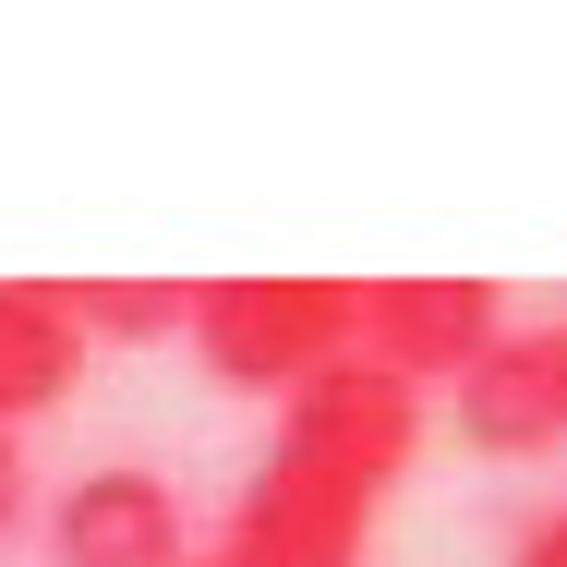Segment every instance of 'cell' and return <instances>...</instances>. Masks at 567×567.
I'll return each instance as SVG.
<instances>
[{"label":"cell","instance_id":"cell-1","mask_svg":"<svg viewBox=\"0 0 567 567\" xmlns=\"http://www.w3.org/2000/svg\"><path fill=\"white\" fill-rule=\"evenodd\" d=\"M362 350V278H206L194 290V362L218 386H315Z\"/></svg>","mask_w":567,"mask_h":567},{"label":"cell","instance_id":"cell-2","mask_svg":"<svg viewBox=\"0 0 567 567\" xmlns=\"http://www.w3.org/2000/svg\"><path fill=\"white\" fill-rule=\"evenodd\" d=\"M278 447L315 458V471H339V483H362V495L386 507V483H411V458H423V386H399L374 350H350L315 386L278 399Z\"/></svg>","mask_w":567,"mask_h":567},{"label":"cell","instance_id":"cell-3","mask_svg":"<svg viewBox=\"0 0 567 567\" xmlns=\"http://www.w3.org/2000/svg\"><path fill=\"white\" fill-rule=\"evenodd\" d=\"M374 556V495L315 471V458L266 447L241 507H229V567H362Z\"/></svg>","mask_w":567,"mask_h":567},{"label":"cell","instance_id":"cell-4","mask_svg":"<svg viewBox=\"0 0 567 567\" xmlns=\"http://www.w3.org/2000/svg\"><path fill=\"white\" fill-rule=\"evenodd\" d=\"M495 339H507V302L483 278H362V350L399 386H471Z\"/></svg>","mask_w":567,"mask_h":567},{"label":"cell","instance_id":"cell-5","mask_svg":"<svg viewBox=\"0 0 567 567\" xmlns=\"http://www.w3.org/2000/svg\"><path fill=\"white\" fill-rule=\"evenodd\" d=\"M49 556H61V567H182V556H194L182 483L145 471V458H110V471L61 483V507H49Z\"/></svg>","mask_w":567,"mask_h":567},{"label":"cell","instance_id":"cell-6","mask_svg":"<svg viewBox=\"0 0 567 567\" xmlns=\"http://www.w3.org/2000/svg\"><path fill=\"white\" fill-rule=\"evenodd\" d=\"M458 435L483 458H544L567 447V374H556V339H532V327H507V339L471 362V386H458Z\"/></svg>","mask_w":567,"mask_h":567},{"label":"cell","instance_id":"cell-7","mask_svg":"<svg viewBox=\"0 0 567 567\" xmlns=\"http://www.w3.org/2000/svg\"><path fill=\"white\" fill-rule=\"evenodd\" d=\"M85 315H73V278H0V423L24 435L37 411H61L85 386Z\"/></svg>","mask_w":567,"mask_h":567},{"label":"cell","instance_id":"cell-8","mask_svg":"<svg viewBox=\"0 0 567 567\" xmlns=\"http://www.w3.org/2000/svg\"><path fill=\"white\" fill-rule=\"evenodd\" d=\"M73 315H85V339H194V290L182 278H85Z\"/></svg>","mask_w":567,"mask_h":567},{"label":"cell","instance_id":"cell-9","mask_svg":"<svg viewBox=\"0 0 567 567\" xmlns=\"http://www.w3.org/2000/svg\"><path fill=\"white\" fill-rule=\"evenodd\" d=\"M24 507H37V471H24V435L0 423V544L24 532Z\"/></svg>","mask_w":567,"mask_h":567},{"label":"cell","instance_id":"cell-10","mask_svg":"<svg viewBox=\"0 0 567 567\" xmlns=\"http://www.w3.org/2000/svg\"><path fill=\"white\" fill-rule=\"evenodd\" d=\"M507 567H567V507H544V519L519 532V556H507Z\"/></svg>","mask_w":567,"mask_h":567},{"label":"cell","instance_id":"cell-11","mask_svg":"<svg viewBox=\"0 0 567 567\" xmlns=\"http://www.w3.org/2000/svg\"><path fill=\"white\" fill-rule=\"evenodd\" d=\"M182 567H229V544H194V556H182Z\"/></svg>","mask_w":567,"mask_h":567},{"label":"cell","instance_id":"cell-12","mask_svg":"<svg viewBox=\"0 0 567 567\" xmlns=\"http://www.w3.org/2000/svg\"><path fill=\"white\" fill-rule=\"evenodd\" d=\"M544 339H556V374H567V327H544Z\"/></svg>","mask_w":567,"mask_h":567}]
</instances>
